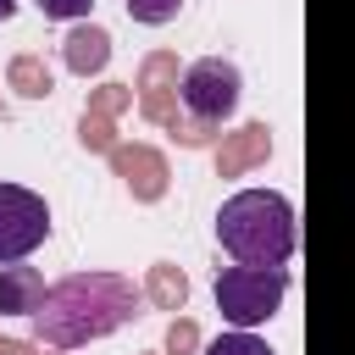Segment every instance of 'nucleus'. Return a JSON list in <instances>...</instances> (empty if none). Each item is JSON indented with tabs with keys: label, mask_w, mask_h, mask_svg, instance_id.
<instances>
[{
	"label": "nucleus",
	"mask_w": 355,
	"mask_h": 355,
	"mask_svg": "<svg viewBox=\"0 0 355 355\" xmlns=\"http://www.w3.org/2000/svg\"><path fill=\"white\" fill-rule=\"evenodd\" d=\"M205 355H272V349H266V338H255L250 327H233V333H222L216 344H205Z\"/></svg>",
	"instance_id": "14"
},
{
	"label": "nucleus",
	"mask_w": 355,
	"mask_h": 355,
	"mask_svg": "<svg viewBox=\"0 0 355 355\" xmlns=\"http://www.w3.org/2000/svg\"><path fill=\"white\" fill-rule=\"evenodd\" d=\"M11 89L28 94V100H44V94H50V67H44V55H17V61H11Z\"/></svg>",
	"instance_id": "12"
},
{
	"label": "nucleus",
	"mask_w": 355,
	"mask_h": 355,
	"mask_svg": "<svg viewBox=\"0 0 355 355\" xmlns=\"http://www.w3.org/2000/svg\"><path fill=\"white\" fill-rule=\"evenodd\" d=\"M178 11H183V0H128V17L144 28H166Z\"/></svg>",
	"instance_id": "15"
},
{
	"label": "nucleus",
	"mask_w": 355,
	"mask_h": 355,
	"mask_svg": "<svg viewBox=\"0 0 355 355\" xmlns=\"http://www.w3.org/2000/svg\"><path fill=\"white\" fill-rule=\"evenodd\" d=\"M111 166H116V178L133 189V200H161V194H166V161H161L150 144H116V150H111Z\"/></svg>",
	"instance_id": "7"
},
{
	"label": "nucleus",
	"mask_w": 355,
	"mask_h": 355,
	"mask_svg": "<svg viewBox=\"0 0 355 355\" xmlns=\"http://www.w3.org/2000/svg\"><path fill=\"white\" fill-rule=\"evenodd\" d=\"M239 94H244V78L233 61L222 55H205L194 67H183V83H178V100H183V116L200 122V128H216L239 111Z\"/></svg>",
	"instance_id": "4"
},
{
	"label": "nucleus",
	"mask_w": 355,
	"mask_h": 355,
	"mask_svg": "<svg viewBox=\"0 0 355 355\" xmlns=\"http://www.w3.org/2000/svg\"><path fill=\"white\" fill-rule=\"evenodd\" d=\"M139 111L150 122H161V128L178 122V55H166V50L144 55V67H139Z\"/></svg>",
	"instance_id": "6"
},
{
	"label": "nucleus",
	"mask_w": 355,
	"mask_h": 355,
	"mask_svg": "<svg viewBox=\"0 0 355 355\" xmlns=\"http://www.w3.org/2000/svg\"><path fill=\"white\" fill-rule=\"evenodd\" d=\"M78 139L89 144V150H116V128H111V116L105 111H83V122H78Z\"/></svg>",
	"instance_id": "13"
},
{
	"label": "nucleus",
	"mask_w": 355,
	"mask_h": 355,
	"mask_svg": "<svg viewBox=\"0 0 355 355\" xmlns=\"http://www.w3.org/2000/svg\"><path fill=\"white\" fill-rule=\"evenodd\" d=\"M61 61L78 72V78H89V72H100L105 61H111V33L105 28H94V22H83V28H72L67 39H61Z\"/></svg>",
	"instance_id": "9"
},
{
	"label": "nucleus",
	"mask_w": 355,
	"mask_h": 355,
	"mask_svg": "<svg viewBox=\"0 0 355 355\" xmlns=\"http://www.w3.org/2000/svg\"><path fill=\"white\" fill-rule=\"evenodd\" d=\"M89 6H94V0H39V11H44L50 22H78V17H89Z\"/></svg>",
	"instance_id": "18"
},
{
	"label": "nucleus",
	"mask_w": 355,
	"mask_h": 355,
	"mask_svg": "<svg viewBox=\"0 0 355 355\" xmlns=\"http://www.w3.org/2000/svg\"><path fill=\"white\" fill-rule=\"evenodd\" d=\"M0 355H28V344L22 338H0Z\"/></svg>",
	"instance_id": "19"
},
{
	"label": "nucleus",
	"mask_w": 355,
	"mask_h": 355,
	"mask_svg": "<svg viewBox=\"0 0 355 355\" xmlns=\"http://www.w3.org/2000/svg\"><path fill=\"white\" fill-rule=\"evenodd\" d=\"M211 294H216L222 322H233V327H261V322L277 316V305H283V294H288V272H283V266H244V261H239V266H222V272H216Z\"/></svg>",
	"instance_id": "3"
},
{
	"label": "nucleus",
	"mask_w": 355,
	"mask_h": 355,
	"mask_svg": "<svg viewBox=\"0 0 355 355\" xmlns=\"http://www.w3.org/2000/svg\"><path fill=\"white\" fill-rule=\"evenodd\" d=\"M94 111H105V116H122L128 105H133V89H122V83H105V89H94V100H89Z\"/></svg>",
	"instance_id": "16"
},
{
	"label": "nucleus",
	"mask_w": 355,
	"mask_h": 355,
	"mask_svg": "<svg viewBox=\"0 0 355 355\" xmlns=\"http://www.w3.org/2000/svg\"><path fill=\"white\" fill-rule=\"evenodd\" d=\"M194 349H200V327L189 316H178L172 333H166V355H194Z\"/></svg>",
	"instance_id": "17"
},
{
	"label": "nucleus",
	"mask_w": 355,
	"mask_h": 355,
	"mask_svg": "<svg viewBox=\"0 0 355 355\" xmlns=\"http://www.w3.org/2000/svg\"><path fill=\"white\" fill-rule=\"evenodd\" d=\"M44 277L33 266H0V311L6 316H33L44 305Z\"/></svg>",
	"instance_id": "10"
},
{
	"label": "nucleus",
	"mask_w": 355,
	"mask_h": 355,
	"mask_svg": "<svg viewBox=\"0 0 355 355\" xmlns=\"http://www.w3.org/2000/svg\"><path fill=\"white\" fill-rule=\"evenodd\" d=\"M144 294H150V305L155 311H183V300H189V277L178 272V266H150V277H144Z\"/></svg>",
	"instance_id": "11"
},
{
	"label": "nucleus",
	"mask_w": 355,
	"mask_h": 355,
	"mask_svg": "<svg viewBox=\"0 0 355 355\" xmlns=\"http://www.w3.org/2000/svg\"><path fill=\"white\" fill-rule=\"evenodd\" d=\"M216 239L244 266H283L294 255V205L272 189H244V194L222 200Z\"/></svg>",
	"instance_id": "2"
},
{
	"label": "nucleus",
	"mask_w": 355,
	"mask_h": 355,
	"mask_svg": "<svg viewBox=\"0 0 355 355\" xmlns=\"http://www.w3.org/2000/svg\"><path fill=\"white\" fill-rule=\"evenodd\" d=\"M50 239V205L44 194L22 183H0V261H22Z\"/></svg>",
	"instance_id": "5"
},
{
	"label": "nucleus",
	"mask_w": 355,
	"mask_h": 355,
	"mask_svg": "<svg viewBox=\"0 0 355 355\" xmlns=\"http://www.w3.org/2000/svg\"><path fill=\"white\" fill-rule=\"evenodd\" d=\"M266 150H272L266 122H244L239 133H227V139L216 144V172H222V178H239V172L261 166V161H266Z\"/></svg>",
	"instance_id": "8"
},
{
	"label": "nucleus",
	"mask_w": 355,
	"mask_h": 355,
	"mask_svg": "<svg viewBox=\"0 0 355 355\" xmlns=\"http://www.w3.org/2000/svg\"><path fill=\"white\" fill-rule=\"evenodd\" d=\"M133 311H139V288L128 277H116V272H72L44 294V305L33 311V327H39L44 344L78 349V344L105 338L122 322H133Z\"/></svg>",
	"instance_id": "1"
}]
</instances>
